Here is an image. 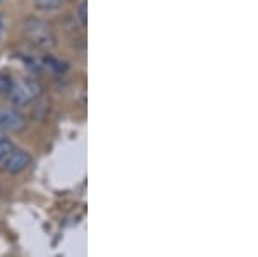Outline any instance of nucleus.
<instances>
[{"instance_id":"nucleus-1","label":"nucleus","mask_w":258,"mask_h":257,"mask_svg":"<svg viewBox=\"0 0 258 257\" xmlns=\"http://www.w3.org/2000/svg\"><path fill=\"white\" fill-rule=\"evenodd\" d=\"M23 31L26 40L40 50H50L55 47V33L47 21L40 18H28L23 24Z\"/></svg>"},{"instance_id":"nucleus-2","label":"nucleus","mask_w":258,"mask_h":257,"mask_svg":"<svg viewBox=\"0 0 258 257\" xmlns=\"http://www.w3.org/2000/svg\"><path fill=\"white\" fill-rule=\"evenodd\" d=\"M41 93H43V88L38 81L33 78H23V80L12 83V88L7 93L6 100L14 107H24L40 98Z\"/></svg>"},{"instance_id":"nucleus-3","label":"nucleus","mask_w":258,"mask_h":257,"mask_svg":"<svg viewBox=\"0 0 258 257\" xmlns=\"http://www.w3.org/2000/svg\"><path fill=\"white\" fill-rule=\"evenodd\" d=\"M28 126L26 118L18 111L11 107L0 106V131H12V133H21Z\"/></svg>"},{"instance_id":"nucleus-4","label":"nucleus","mask_w":258,"mask_h":257,"mask_svg":"<svg viewBox=\"0 0 258 257\" xmlns=\"http://www.w3.org/2000/svg\"><path fill=\"white\" fill-rule=\"evenodd\" d=\"M2 164H4V169H6L7 173H11V175H18V173L24 171V169L31 164V156L28 154L26 150L14 148Z\"/></svg>"},{"instance_id":"nucleus-5","label":"nucleus","mask_w":258,"mask_h":257,"mask_svg":"<svg viewBox=\"0 0 258 257\" xmlns=\"http://www.w3.org/2000/svg\"><path fill=\"white\" fill-rule=\"evenodd\" d=\"M43 68L47 69V71L53 73V74H62V73H66V68H68V66H66L62 61L55 59V57L47 56L43 59Z\"/></svg>"},{"instance_id":"nucleus-6","label":"nucleus","mask_w":258,"mask_h":257,"mask_svg":"<svg viewBox=\"0 0 258 257\" xmlns=\"http://www.w3.org/2000/svg\"><path fill=\"white\" fill-rule=\"evenodd\" d=\"M66 2H69V0H33L35 7H38L41 11H55L64 6Z\"/></svg>"},{"instance_id":"nucleus-7","label":"nucleus","mask_w":258,"mask_h":257,"mask_svg":"<svg viewBox=\"0 0 258 257\" xmlns=\"http://www.w3.org/2000/svg\"><path fill=\"white\" fill-rule=\"evenodd\" d=\"M12 83H14V80H12L9 74H0V97L4 98L7 97V93L12 88Z\"/></svg>"},{"instance_id":"nucleus-8","label":"nucleus","mask_w":258,"mask_h":257,"mask_svg":"<svg viewBox=\"0 0 258 257\" xmlns=\"http://www.w3.org/2000/svg\"><path fill=\"white\" fill-rule=\"evenodd\" d=\"M14 143L11 142V140H7V138H2L0 140V163H4V161L9 157V154L12 150H14Z\"/></svg>"},{"instance_id":"nucleus-9","label":"nucleus","mask_w":258,"mask_h":257,"mask_svg":"<svg viewBox=\"0 0 258 257\" xmlns=\"http://www.w3.org/2000/svg\"><path fill=\"white\" fill-rule=\"evenodd\" d=\"M78 14H80L83 26H86V21H88V16H86V2H83L80 6V12H78Z\"/></svg>"},{"instance_id":"nucleus-10","label":"nucleus","mask_w":258,"mask_h":257,"mask_svg":"<svg viewBox=\"0 0 258 257\" xmlns=\"http://www.w3.org/2000/svg\"><path fill=\"white\" fill-rule=\"evenodd\" d=\"M0 35H2V16H0Z\"/></svg>"},{"instance_id":"nucleus-11","label":"nucleus","mask_w":258,"mask_h":257,"mask_svg":"<svg viewBox=\"0 0 258 257\" xmlns=\"http://www.w3.org/2000/svg\"><path fill=\"white\" fill-rule=\"evenodd\" d=\"M2 138H6V135H4V131H0V140Z\"/></svg>"}]
</instances>
